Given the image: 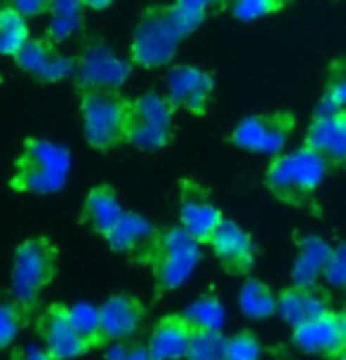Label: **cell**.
Returning <instances> with one entry per match:
<instances>
[{"label":"cell","mask_w":346,"mask_h":360,"mask_svg":"<svg viewBox=\"0 0 346 360\" xmlns=\"http://www.w3.org/2000/svg\"><path fill=\"white\" fill-rule=\"evenodd\" d=\"M210 245H212L217 259L229 271H233V274H243V271L252 266L255 243L248 236V231L241 229L238 224L224 219L219 224V229L214 231V236L210 238Z\"/></svg>","instance_id":"9a60e30c"},{"label":"cell","mask_w":346,"mask_h":360,"mask_svg":"<svg viewBox=\"0 0 346 360\" xmlns=\"http://www.w3.org/2000/svg\"><path fill=\"white\" fill-rule=\"evenodd\" d=\"M71 169L69 148L54 141L29 137L15 160L10 176V191L17 193H57L66 184Z\"/></svg>","instance_id":"7a4b0ae2"},{"label":"cell","mask_w":346,"mask_h":360,"mask_svg":"<svg viewBox=\"0 0 346 360\" xmlns=\"http://www.w3.org/2000/svg\"><path fill=\"white\" fill-rule=\"evenodd\" d=\"M332 257V248L323 238L311 236L302 243L300 255L295 259L293 266V281L300 288H316V283L321 281L325 274V266H328Z\"/></svg>","instance_id":"44dd1931"},{"label":"cell","mask_w":346,"mask_h":360,"mask_svg":"<svg viewBox=\"0 0 346 360\" xmlns=\"http://www.w3.org/2000/svg\"><path fill=\"white\" fill-rule=\"evenodd\" d=\"M134 259L153 271L158 292H169L191 278L200 262V243L181 226H169L158 231L148 248Z\"/></svg>","instance_id":"3957f363"},{"label":"cell","mask_w":346,"mask_h":360,"mask_svg":"<svg viewBox=\"0 0 346 360\" xmlns=\"http://www.w3.org/2000/svg\"><path fill=\"white\" fill-rule=\"evenodd\" d=\"M191 335L193 328L184 316H167L155 323L146 346L151 351L153 360H179L186 358Z\"/></svg>","instance_id":"e0dca14e"},{"label":"cell","mask_w":346,"mask_h":360,"mask_svg":"<svg viewBox=\"0 0 346 360\" xmlns=\"http://www.w3.org/2000/svg\"><path fill=\"white\" fill-rule=\"evenodd\" d=\"M85 10V0H50L47 3L50 17H83Z\"/></svg>","instance_id":"836d02e7"},{"label":"cell","mask_w":346,"mask_h":360,"mask_svg":"<svg viewBox=\"0 0 346 360\" xmlns=\"http://www.w3.org/2000/svg\"><path fill=\"white\" fill-rule=\"evenodd\" d=\"M179 217H181V229L188 236H193L198 243H210V238L214 236V231L224 221L219 210L193 186H186L184 193H181Z\"/></svg>","instance_id":"2e32d148"},{"label":"cell","mask_w":346,"mask_h":360,"mask_svg":"<svg viewBox=\"0 0 346 360\" xmlns=\"http://www.w3.org/2000/svg\"><path fill=\"white\" fill-rule=\"evenodd\" d=\"M332 94L337 97V101L342 104V108H344V113H346V76H342L335 83V87H332Z\"/></svg>","instance_id":"f35d334b"},{"label":"cell","mask_w":346,"mask_h":360,"mask_svg":"<svg viewBox=\"0 0 346 360\" xmlns=\"http://www.w3.org/2000/svg\"><path fill=\"white\" fill-rule=\"evenodd\" d=\"M167 99L174 108L200 113L212 92V76L196 66H174L167 73Z\"/></svg>","instance_id":"4fadbf2b"},{"label":"cell","mask_w":346,"mask_h":360,"mask_svg":"<svg viewBox=\"0 0 346 360\" xmlns=\"http://www.w3.org/2000/svg\"><path fill=\"white\" fill-rule=\"evenodd\" d=\"M36 332L43 342V349L57 360H73L90 353L83 339L71 325L69 307L62 302H52L36 316Z\"/></svg>","instance_id":"9c48e42d"},{"label":"cell","mask_w":346,"mask_h":360,"mask_svg":"<svg viewBox=\"0 0 346 360\" xmlns=\"http://www.w3.org/2000/svg\"><path fill=\"white\" fill-rule=\"evenodd\" d=\"M203 17L169 5L151 8L139 19L132 36V64L141 69H160L169 64L179 50V43L198 29Z\"/></svg>","instance_id":"6da1fadb"},{"label":"cell","mask_w":346,"mask_h":360,"mask_svg":"<svg viewBox=\"0 0 346 360\" xmlns=\"http://www.w3.org/2000/svg\"><path fill=\"white\" fill-rule=\"evenodd\" d=\"M69 316H71V325L76 328L78 337L92 349H101L106 346V337L104 330H101V314L99 307L94 304H76V307H69Z\"/></svg>","instance_id":"d4e9b609"},{"label":"cell","mask_w":346,"mask_h":360,"mask_svg":"<svg viewBox=\"0 0 346 360\" xmlns=\"http://www.w3.org/2000/svg\"><path fill=\"white\" fill-rule=\"evenodd\" d=\"M238 304L248 318L262 321V318L274 316L278 311V295H274L269 285H264L262 281H248L241 290Z\"/></svg>","instance_id":"cb8c5ba5"},{"label":"cell","mask_w":346,"mask_h":360,"mask_svg":"<svg viewBox=\"0 0 346 360\" xmlns=\"http://www.w3.org/2000/svg\"><path fill=\"white\" fill-rule=\"evenodd\" d=\"M262 358V344L257 342L252 332H238L231 339H226V356L224 360H260Z\"/></svg>","instance_id":"f1b7e54d"},{"label":"cell","mask_w":346,"mask_h":360,"mask_svg":"<svg viewBox=\"0 0 346 360\" xmlns=\"http://www.w3.org/2000/svg\"><path fill=\"white\" fill-rule=\"evenodd\" d=\"M181 316L191 323L193 330H222L224 321H226V314H224L222 302L212 295L196 299V302Z\"/></svg>","instance_id":"484cf974"},{"label":"cell","mask_w":346,"mask_h":360,"mask_svg":"<svg viewBox=\"0 0 346 360\" xmlns=\"http://www.w3.org/2000/svg\"><path fill=\"white\" fill-rule=\"evenodd\" d=\"M99 314L106 342H123V339L139 332L146 318V309L139 297L130 295V292H118L101 304Z\"/></svg>","instance_id":"7c38bea8"},{"label":"cell","mask_w":346,"mask_h":360,"mask_svg":"<svg viewBox=\"0 0 346 360\" xmlns=\"http://www.w3.org/2000/svg\"><path fill=\"white\" fill-rule=\"evenodd\" d=\"M31 38L26 17H22L10 5H0V54L3 57H15Z\"/></svg>","instance_id":"603a6c76"},{"label":"cell","mask_w":346,"mask_h":360,"mask_svg":"<svg viewBox=\"0 0 346 360\" xmlns=\"http://www.w3.org/2000/svg\"><path fill=\"white\" fill-rule=\"evenodd\" d=\"M125 214L123 205H120L118 195H115L113 186L99 184L87 191L83 207H80V221L90 226L94 233L106 238L111 229L118 224L120 217Z\"/></svg>","instance_id":"ac0fdd59"},{"label":"cell","mask_w":346,"mask_h":360,"mask_svg":"<svg viewBox=\"0 0 346 360\" xmlns=\"http://www.w3.org/2000/svg\"><path fill=\"white\" fill-rule=\"evenodd\" d=\"M29 321H31V316L19 307L15 299L0 304V349H8V346L17 339L19 330H22Z\"/></svg>","instance_id":"83f0119b"},{"label":"cell","mask_w":346,"mask_h":360,"mask_svg":"<svg viewBox=\"0 0 346 360\" xmlns=\"http://www.w3.org/2000/svg\"><path fill=\"white\" fill-rule=\"evenodd\" d=\"M155 226L146 217H141L137 212H127L120 217L118 224L111 229V233L106 236V243L113 252L118 255H141L148 248V243L155 238Z\"/></svg>","instance_id":"ffe728a7"},{"label":"cell","mask_w":346,"mask_h":360,"mask_svg":"<svg viewBox=\"0 0 346 360\" xmlns=\"http://www.w3.org/2000/svg\"><path fill=\"white\" fill-rule=\"evenodd\" d=\"M10 360H57V358H52L43 346H22V349L12 351Z\"/></svg>","instance_id":"8d00e7d4"},{"label":"cell","mask_w":346,"mask_h":360,"mask_svg":"<svg viewBox=\"0 0 346 360\" xmlns=\"http://www.w3.org/2000/svg\"><path fill=\"white\" fill-rule=\"evenodd\" d=\"M80 92L85 141L97 151H113L125 141V111L127 101L118 90L87 87Z\"/></svg>","instance_id":"5b68a950"},{"label":"cell","mask_w":346,"mask_h":360,"mask_svg":"<svg viewBox=\"0 0 346 360\" xmlns=\"http://www.w3.org/2000/svg\"><path fill=\"white\" fill-rule=\"evenodd\" d=\"M288 141V125L283 120L245 118L233 130V144L262 155H281Z\"/></svg>","instance_id":"5bb4252c"},{"label":"cell","mask_w":346,"mask_h":360,"mask_svg":"<svg viewBox=\"0 0 346 360\" xmlns=\"http://www.w3.org/2000/svg\"><path fill=\"white\" fill-rule=\"evenodd\" d=\"M342 323H344V332H346V311L342 314Z\"/></svg>","instance_id":"60d3db41"},{"label":"cell","mask_w":346,"mask_h":360,"mask_svg":"<svg viewBox=\"0 0 346 360\" xmlns=\"http://www.w3.org/2000/svg\"><path fill=\"white\" fill-rule=\"evenodd\" d=\"M15 64L38 83H59L76 73V57H66L59 47L43 38H29L15 57Z\"/></svg>","instance_id":"30bf717a"},{"label":"cell","mask_w":346,"mask_h":360,"mask_svg":"<svg viewBox=\"0 0 346 360\" xmlns=\"http://www.w3.org/2000/svg\"><path fill=\"white\" fill-rule=\"evenodd\" d=\"M339 360H346V351L342 353V356H339Z\"/></svg>","instance_id":"b9f144b4"},{"label":"cell","mask_w":346,"mask_h":360,"mask_svg":"<svg viewBox=\"0 0 346 360\" xmlns=\"http://www.w3.org/2000/svg\"><path fill=\"white\" fill-rule=\"evenodd\" d=\"M339 115H344V108L342 104L337 101L335 94H325V97L318 101L316 106V118H339Z\"/></svg>","instance_id":"d590c367"},{"label":"cell","mask_w":346,"mask_h":360,"mask_svg":"<svg viewBox=\"0 0 346 360\" xmlns=\"http://www.w3.org/2000/svg\"><path fill=\"white\" fill-rule=\"evenodd\" d=\"M344 290H346V288H344Z\"/></svg>","instance_id":"ee69618b"},{"label":"cell","mask_w":346,"mask_h":360,"mask_svg":"<svg viewBox=\"0 0 346 360\" xmlns=\"http://www.w3.org/2000/svg\"><path fill=\"white\" fill-rule=\"evenodd\" d=\"M219 0H177V8L191 12V15H198V17H205L207 8H212V5H217Z\"/></svg>","instance_id":"74e56055"},{"label":"cell","mask_w":346,"mask_h":360,"mask_svg":"<svg viewBox=\"0 0 346 360\" xmlns=\"http://www.w3.org/2000/svg\"><path fill=\"white\" fill-rule=\"evenodd\" d=\"M293 344L300 351L316 353V356L339 358L346 351V332L342 316L328 311V314L300 325L293 332Z\"/></svg>","instance_id":"8fae6325"},{"label":"cell","mask_w":346,"mask_h":360,"mask_svg":"<svg viewBox=\"0 0 346 360\" xmlns=\"http://www.w3.org/2000/svg\"><path fill=\"white\" fill-rule=\"evenodd\" d=\"M309 146L325 155L328 160H346V120L339 118H316L309 127Z\"/></svg>","instance_id":"7402d4cb"},{"label":"cell","mask_w":346,"mask_h":360,"mask_svg":"<svg viewBox=\"0 0 346 360\" xmlns=\"http://www.w3.org/2000/svg\"><path fill=\"white\" fill-rule=\"evenodd\" d=\"M224 356H226V337L222 335V330H193L186 360H224Z\"/></svg>","instance_id":"4316f807"},{"label":"cell","mask_w":346,"mask_h":360,"mask_svg":"<svg viewBox=\"0 0 346 360\" xmlns=\"http://www.w3.org/2000/svg\"><path fill=\"white\" fill-rule=\"evenodd\" d=\"M276 0H236L233 3V15L243 19V22H255L269 15L274 10Z\"/></svg>","instance_id":"4dcf8cb0"},{"label":"cell","mask_w":346,"mask_h":360,"mask_svg":"<svg viewBox=\"0 0 346 360\" xmlns=\"http://www.w3.org/2000/svg\"><path fill=\"white\" fill-rule=\"evenodd\" d=\"M174 106L158 92L132 99L125 111V141L141 151H158L172 134Z\"/></svg>","instance_id":"8992f818"},{"label":"cell","mask_w":346,"mask_h":360,"mask_svg":"<svg viewBox=\"0 0 346 360\" xmlns=\"http://www.w3.org/2000/svg\"><path fill=\"white\" fill-rule=\"evenodd\" d=\"M344 120H346V113H344Z\"/></svg>","instance_id":"7bdbcfd3"},{"label":"cell","mask_w":346,"mask_h":360,"mask_svg":"<svg viewBox=\"0 0 346 360\" xmlns=\"http://www.w3.org/2000/svg\"><path fill=\"white\" fill-rule=\"evenodd\" d=\"M47 3H50V0H5V5L15 8L19 15L26 17V19L45 15V12H47Z\"/></svg>","instance_id":"e575fe53"},{"label":"cell","mask_w":346,"mask_h":360,"mask_svg":"<svg viewBox=\"0 0 346 360\" xmlns=\"http://www.w3.org/2000/svg\"><path fill=\"white\" fill-rule=\"evenodd\" d=\"M323 278L335 288H346V245L332 250V257L325 266Z\"/></svg>","instance_id":"1f68e13d"},{"label":"cell","mask_w":346,"mask_h":360,"mask_svg":"<svg viewBox=\"0 0 346 360\" xmlns=\"http://www.w3.org/2000/svg\"><path fill=\"white\" fill-rule=\"evenodd\" d=\"M83 29V17H52L45 29V38L54 45H62Z\"/></svg>","instance_id":"f546056e"},{"label":"cell","mask_w":346,"mask_h":360,"mask_svg":"<svg viewBox=\"0 0 346 360\" xmlns=\"http://www.w3.org/2000/svg\"><path fill=\"white\" fill-rule=\"evenodd\" d=\"M111 3H113V0H85V8L87 10H104Z\"/></svg>","instance_id":"ab89813d"},{"label":"cell","mask_w":346,"mask_h":360,"mask_svg":"<svg viewBox=\"0 0 346 360\" xmlns=\"http://www.w3.org/2000/svg\"><path fill=\"white\" fill-rule=\"evenodd\" d=\"M132 64H127L118 52L111 50L101 38H87L80 45L76 57V80L78 90L87 87H106V90H120L130 78Z\"/></svg>","instance_id":"ba28073f"},{"label":"cell","mask_w":346,"mask_h":360,"mask_svg":"<svg viewBox=\"0 0 346 360\" xmlns=\"http://www.w3.org/2000/svg\"><path fill=\"white\" fill-rule=\"evenodd\" d=\"M328 174V158L311 146L276 155L269 167V186L283 198L314 193Z\"/></svg>","instance_id":"52a82bcc"},{"label":"cell","mask_w":346,"mask_h":360,"mask_svg":"<svg viewBox=\"0 0 346 360\" xmlns=\"http://www.w3.org/2000/svg\"><path fill=\"white\" fill-rule=\"evenodd\" d=\"M276 314L288 325L300 328V325L328 314V302H325V297L316 288H300V285H295V288L278 295Z\"/></svg>","instance_id":"d6986e66"},{"label":"cell","mask_w":346,"mask_h":360,"mask_svg":"<svg viewBox=\"0 0 346 360\" xmlns=\"http://www.w3.org/2000/svg\"><path fill=\"white\" fill-rule=\"evenodd\" d=\"M59 250L45 236L29 238L15 250L10 276V295L26 314L33 316L45 288L57 278Z\"/></svg>","instance_id":"277c9868"},{"label":"cell","mask_w":346,"mask_h":360,"mask_svg":"<svg viewBox=\"0 0 346 360\" xmlns=\"http://www.w3.org/2000/svg\"><path fill=\"white\" fill-rule=\"evenodd\" d=\"M106 360H153L151 351L146 344H123L115 342L113 346H108Z\"/></svg>","instance_id":"d6a6232c"}]
</instances>
